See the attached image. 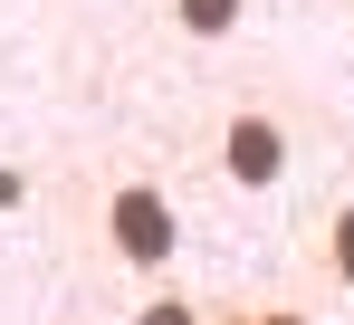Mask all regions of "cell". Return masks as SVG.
I'll return each instance as SVG.
<instances>
[{
    "instance_id": "obj_1",
    "label": "cell",
    "mask_w": 354,
    "mask_h": 325,
    "mask_svg": "<svg viewBox=\"0 0 354 325\" xmlns=\"http://www.w3.org/2000/svg\"><path fill=\"white\" fill-rule=\"evenodd\" d=\"M106 239H115V259H124L134 277H153V268H173L182 220H173V201H163L144 172H124L115 192H106Z\"/></svg>"
},
{
    "instance_id": "obj_2",
    "label": "cell",
    "mask_w": 354,
    "mask_h": 325,
    "mask_svg": "<svg viewBox=\"0 0 354 325\" xmlns=\"http://www.w3.org/2000/svg\"><path fill=\"white\" fill-rule=\"evenodd\" d=\"M221 172H230L239 192H268V182L288 172V124L268 106H239L230 124H221Z\"/></svg>"
},
{
    "instance_id": "obj_3",
    "label": "cell",
    "mask_w": 354,
    "mask_h": 325,
    "mask_svg": "<svg viewBox=\"0 0 354 325\" xmlns=\"http://www.w3.org/2000/svg\"><path fill=\"white\" fill-rule=\"evenodd\" d=\"M239 10H249V0H173V29L182 39H230Z\"/></svg>"
},
{
    "instance_id": "obj_4",
    "label": "cell",
    "mask_w": 354,
    "mask_h": 325,
    "mask_svg": "<svg viewBox=\"0 0 354 325\" xmlns=\"http://www.w3.org/2000/svg\"><path fill=\"white\" fill-rule=\"evenodd\" d=\"M326 277L354 297V201H335V211H326Z\"/></svg>"
},
{
    "instance_id": "obj_5",
    "label": "cell",
    "mask_w": 354,
    "mask_h": 325,
    "mask_svg": "<svg viewBox=\"0 0 354 325\" xmlns=\"http://www.w3.org/2000/svg\"><path fill=\"white\" fill-rule=\"evenodd\" d=\"M249 325H306L297 306H249Z\"/></svg>"
},
{
    "instance_id": "obj_6",
    "label": "cell",
    "mask_w": 354,
    "mask_h": 325,
    "mask_svg": "<svg viewBox=\"0 0 354 325\" xmlns=\"http://www.w3.org/2000/svg\"><path fill=\"white\" fill-rule=\"evenodd\" d=\"M144 325H192V306H153V316H144Z\"/></svg>"
},
{
    "instance_id": "obj_7",
    "label": "cell",
    "mask_w": 354,
    "mask_h": 325,
    "mask_svg": "<svg viewBox=\"0 0 354 325\" xmlns=\"http://www.w3.org/2000/svg\"><path fill=\"white\" fill-rule=\"evenodd\" d=\"M211 325H249V306H221V316H211Z\"/></svg>"
}]
</instances>
